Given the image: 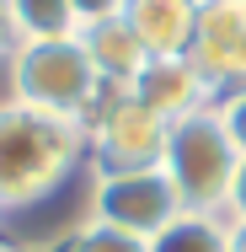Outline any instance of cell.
<instances>
[{"label": "cell", "mask_w": 246, "mask_h": 252, "mask_svg": "<svg viewBox=\"0 0 246 252\" xmlns=\"http://www.w3.org/2000/svg\"><path fill=\"white\" fill-rule=\"evenodd\" d=\"M225 215H230V225H241V220H246V156H241V166H236V177H230V199H225Z\"/></svg>", "instance_id": "9a60e30c"}, {"label": "cell", "mask_w": 246, "mask_h": 252, "mask_svg": "<svg viewBox=\"0 0 246 252\" xmlns=\"http://www.w3.org/2000/svg\"><path fill=\"white\" fill-rule=\"evenodd\" d=\"M11 252H59V247H11Z\"/></svg>", "instance_id": "ac0fdd59"}, {"label": "cell", "mask_w": 246, "mask_h": 252, "mask_svg": "<svg viewBox=\"0 0 246 252\" xmlns=\"http://www.w3.org/2000/svg\"><path fill=\"white\" fill-rule=\"evenodd\" d=\"M0 252H11V247H5V242H0Z\"/></svg>", "instance_id": "d6986e66"}, {"label": "cell", "mask_w": 246, "mask_h": 252, "mask_svg": "<svg viewBox=\"0 0 246 252\" xmlns=\"http://www.w3.org/2000/svg\"><path fill=\"white\" fill-rule=\"evenodd\" d=\"M11 16V38L32 43V38H70L75 32V11L70 0H5Z\"/></svg>", "instance_id": "8fae6325"}, {"label": "cell", "mask_w": 246, "mask_h": 252, "mask_svg": "<svg viewBox=\"0 0 246 252\" xmlns=\"http://www.w3.org/2000/svg\"><path fill=\"white\" fill-rule=\"evenodd\" d=\"M16 49V38H11V16H5V0H0V54Z\"/></svg>", "instance_id": "2e32d148"}, {"label": "cell", "mask_w": 246, "mask_h": 252, "mask_svg": "<svg viewBox=\"0 0 246 252\" xmlns=\"http://www.w3.org/2000/svg\"><path fill=\"white\" fill-rule=\"evenodd\" d=\"M193 16L198 0H123V22L134 27V38L145 54H188L193 43Z\"/></svg>", "instance_id": "9c48e42d"}, {"label": "cell", "mask_w": 246, "mask_h": 252, "mask_svg": "<svg viewBox=\"0 0 246 252\" xmlns=\"http://www.w3.org/2000/svg\"><path fill=\"white\" fill-rule=\"evenodd\" d=\"M75 38H81V49L91 59V70H97L102 86H118V92H129L134 86V75L145 70V43L134 38V27L123 22V11L118 16H102V22H86V27H75Z\"/></svg>", "instance_id": "ba28073f"}, {"label": "cell", "mask_w": 246, "mask_h": 252, "mask_svg": "<svg viewBox=\"0 0 246 252\" xmlns=\"http://www.w3.org/2000/svg\"><path fill=\"white\" fill-rule=\"evenodd\" d=\"M102 92L107 86L97 81V70H91L75 32L70 38H32V43L11 49V97L27 102V107L86 124Z\"/></svg>", "instance_id": "3957f363"}, {"label": "cell", "mask_w": 246, "mask_h": 252, "mask_svg": "<svg viewBox=\"0 0 246 252\" xmlns=\"http://www.w3.org/2000/svg\"><path fill=\"white\" fill-rule=\"evenodd\" d=\"M230 252H246V220H241V225H230Z\"/></svg>", "instance_id": "e0dca14e"}, {"label": "cell", "mask_w": 246, "mask_h": 252, "mask_svg": "<svg viewBox=\"0 0 246 252\" xmlns=\"http://www.w3.org/2000/svg\"><path fill=\"white\" fill-rule=\"evenodd\" d=\"M64 252H150L145 236H134V231H118V225H102V220H86L75 236H70V247Z\"/></svg>", "instance_id": "7c38bea8"}, {"label": "cell", "mask_w": 246, "mask_h": 252, "mask_svg": "<svg viewBox=\"0 0 246 252\" xmlns=\"http://www.w3.org/2000/svg\"><path fill=\"white\" fill-rule=\"evenodd\" d=\"M70 11H75V27H86V22H102V16H118L123 0H70Z\"/></svg>", "instance_id": "5bb4252c"}, {"label": "cell", "mask_w": 246, "mask_h": 252, "mask_svg": "<svg viewBox=\"0 0 246 252\" xmlns=\"http://www.w3.org/2000/svg\"><path fill=\"white\" fill-rule=\"evenodd\" d=\"M214 113H219V124H225L230 145L246 156V92H236V97H219V102H214Z\"/></svg>", "instance_id": "4fadbf2b"}, {"label": "cell", "mask_w": 246, "mask_h": 252, "mask_svg": "<svg viewBox=\"0 0 246 252\" xmlns=\"http://www.w3.org/2000/svg\"><path fill=\"white\" fill-rule=\"evenodd\" d=\"M86 124L5 97L0 102V215L49 199L81 166Z\"/></svg>", "instance_id": "6da1fadb"}, {"label": "cell", "mask_w": 246, "mask_h": 252, "mask_svg": "<svg viewBox=\"0 0 246 252\" xmlns=\"http://www.w3.org/2000/svg\"><path fill=\"white\" fill-rule=\"evenodd\" d=\"M188 59L209 81V92H246V0H198Z\"/></svg>", "instance_id": "8992f818"}, {"label": "cell", "mask_w": 246, "mask_h": 252, "mask_svg": "<svg viewBox=\"0 0 246 252\" xmlns=\"http://www.w3.org/2000/svg\"><path fill=\"white\" fill-rule=\"evenodd\" d=\"M150 252H230V225H225L219 215L182 209L166 231L150 236Z\"/></svg>", "instance_id": "30bf717a"}, {"label": "cell", "mask_w": 246, "mask_h": 252, "mask_svg": "<svg viewBox=\"0 0 246 252\" xmlns=\"http://www.w3.org/2000/svg\"><path fill=\"white\" fill-rule=\"evenodd\" d=\"M161 151H166V124L155 113H145L134 102V92L107 86L86 118V156H91L97 177L150 172V166H161Z\"/></svg>", "instance_id": "277c9868"}, {"label": "cell", "mask_w": 246, "mask_h": 252, "mask_svg": "<svg viewBox=\"0 0 246 252\" xmlns=\"http://www.w3.org/2000/svg\"><path fill=\"white\" fill-rule=\"evenodd\" d=\"M241 166V151L230 145L225 124L214 107H198L188 118L166 124V151H161V172L171 177L182 209L193 215H219L230 199V177Z\"/></svg>", "instance_id": "7a4b0ae2"}, {"label": "cell", "mask_w": 246, "mask_h": 252, "mask_svg": "<svg viewBox=\"0 0 246 252\" xmlns=\"http://www.w3.org/2000/svg\"><path fill=\"white\" fill-rule=\"evenodd\" d=\"M177 215H182V199H177V188H171V177L161 166H150V172H112V177L91 183V220L134 231L145 242L155 231H166Z\"/></svg>", "instance_id": "5b68a950"}, {"label": "cell", "mask_w": 246, "mask_h": 252, "mask_svg": "<svg viewBox=\"0 0 246 252\" xmlns=\"http://www.w3.org/2000/svg\"><path fill=\"white\" fill-rule=\"evenodd\" d=\"M134 102L155 113L161 124H177V118H188L198 107H214V92H209V81L193 70V59L188 54H155L145 59V70L134 75Z\"/></svg>", "instance_id": "52a82bcc"}]
</instances>
